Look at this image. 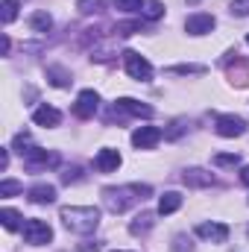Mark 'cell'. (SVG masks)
Instances as JSON below:
<instances>
[{
    "label": "cell",
    "mask_w": 249,
    "mask_h": 252,
    "mask_svg": "<svg viewBox=\"0 0 249 252\" xmlns=\"http://www.w3.org/2000/svg\"><path fill=\"white\" fill-rule=\"evenodd\" d=\"M150 193H153L150 185H121V188H106V190H103V202H106V208H109V211L121 214V211H126L129 205L144 202Z\"/></svg>",
    "instance_id": "1"
},
{
    "label": "cell",
    "mask_w": 249,
    "mask_h": 252,
    "mask_svg": "<svg viewBox=\"0 0 249 252\" xmlns=\"http://www.w3.org/2000/svg\"><path fill=\"white\" fill-rule=\"evenodd\" d=\"M62 223L64 229L76 232V235H88L100 226V208L94 205H70V208H62Z\"/></svg>",
    "instance_id": "2"
},
{
    "label": "cell",
    "mask_w": 249,
    "mask_h": 252,
    "mask_svg": "<svg viewBox=\"0 0 249 252\" xmlns=\"http://www.w3.org/2000/svg\"><path fill=\"white\" fill-rule=\"evenodd\" d=\"M124 67H126V73L132 79H138V82H150L153 79V64L147 62L141 53H135V50H126L124 53Z\"/></svg>",
    "instance_id": "3"
},
{
    "label": "cell",
    "mask_w": 249,
    "mask_h": 252,
    "mask_svg": "<svg viewBox=\"0 0 249 252\" xmlns=\"http://www.w3.org/2000/svg\"><path fill=\"white\" fill-rule=\"evenodd\" d=\"M24 241L32 244V247H44V244L53 241V229L44 220H27L24 223Z\"/></svg>",
    "instance_id": "4"
},
{
    "label": "cell",
    "mask_w": 249,
    "mask_h": 252,
    "mask_svg": "<svg viewBox=\"0 0 249 252\" xmlns=\"http://www.w3.org/2000/svg\"><path fill=\"white\" fill-rule=\"evenodd\" d=\"M24 164H27L30 170H47V167H56V164H59V156H56V153H47V150H41V147H30L27 156H24Z\"/></svg>",
    "instance_id": "5"
},
{
    "label": "cell",
    "mask_w": 249,
    "mask_h": 252,
    "mask_svg": "<svg viewBox=\"0 0 249 252\" xmlns=\"http://www.w3.org/2000/svg\"><path fill=\"white\" fill-rule=\"evenodd\" d=\"M214 129H217V135H223V138H241V135L247 132V121L238 118V115H220Z\"/></svg>",
    "instance_id": "6"
},
{
    "label": "cell",
    "mask_w": 249,
    "mask_h": 252,
    "mask_svg": "<svg viewBox=\"0 0 249 252\" xmlns=\"http://www.w3.org/2000/svg\"><path fill=\"white\" fill-rule=\"evenodd\" d=\"M158 141H161V129H158V126H138V129L132 132V144H135L138 150H153Z\"/></svg>",
    "instance_id": "7"
},
{
    "label": "cell",
    "mask_w": 249,
    "mask_h": 252,
    "mask_svg": "<svg viewBox=\"0 0 249 252\" xmlns=\"http://www.w3.org/2000/svg\"><path fill=\"white\" fill-rule=\"evenodd\" d=\"M97 106H100V94L88 88V91H79V97H76V106H73V112H76V118H94Z\"/></svg>",
    "instance_id": "8"
},
{
    "label": "cell",
    "mask_w": 249,
    "mask_h": 252,
    "mask_svg": "<svg viewBox=\"0 0 249 252\" xmlns=\"http://www.w3.org/2000/svg\"><path fill=\"white\" fill-rule=\"evenodd\" d=\"M196 235L205 238V241H214V244H226L229 226H226V223H199V226H196Z\"/></svg>",
    "instance_id": "9"
},
{
    "label": "cell",
    "mask_w": 249,
    "mask_h": 252,
    "mask_svg": "<svg viewBox=\"0 0 249 252\" xmlns=\"http://www.w3.org/2000/svg\"><path fill=\"white\" fill-rule=\"evenodd\" d=\"M214 15H205V12H199V15H190L185 21V30L190 35H205V32H211L214 30Z\"/></svg>",
    "instance_id": "10"
},
{
    "label": "cell",
    "mask_w": 249,
    "mask_h": 252,
    "mask_svg": "<svg viewBox=\"0 0 249 252\" xmlns=\"http://www.w3.org/2000/svg\"><path fill=\"white\" fill-rule=\"evenodd\" d=\"M94 167H97L100 173H112V170H118V167H121V153H118V150H112V147L100 150V153H97V158H94Z\"/></svg>",
    "instance_id": "11"
},
{
    "label": "cell",
    "mask_w": 249,
    "mask_h": 252,
    "mask_svg": "<svg viewBox=\"0 0 249 252\" xmlns=\"http://www.w3.org/2000/svg\"><path fill=\"white\" fill-rule=\"evenodd\" d=\"M115 106L121 112H126V115H132V118H153V109L144 106V103H138V100H132V97H121Z\"/></svg>",
    "instance_id": "12"
},
{
    "label": "cell",
    "mask_w": 249,
    "mask_h": 252,
    "mask_svg": "<svg viewBox=\"0 0 249 252\" xmlns=\"http://www.w3.org/2000/svg\"><path fill=\"white\" fill-rule=\"evenodd\" d=\"M32 121L38 126H59V121H62V115H59V109H53V106H38L35 112H32Z\"/></svg>",
    "instance_id": "13"
},
{
    "label": "cell",
    "mask_w": 249,
    "mask_h": 252,
    "mask_svg": "<svg viewBox=\"0 0 249 252\" xmlns=\"http://www.w3.org/2000/svg\"><path fill=\"white\" fill-rule=\"evenodd\" d=\"M30 199H32V202H38V205H50V202L56 199V188H53V185H47V182L32 185V188H30Z\"/></svg>",
    "instance_id": "14"
},
{
    "label": "cell",
    "mask_w": 249,
    "mask_h": 252,
    "mask_svg": "<svg viewBox=\"0 0 249 252\" xmlns=\"http://www.w3.org/2000/svg\"><path fill=\"white\" fill-rule=\"evenodd\" d=\"M185 185H193V188H208V185H214V176L211 173H205V170H199V167H190L185 170Z\"/></svg>",
    "instance_id": "15"
},
{
    "label": "cell",
    "mask_w": 249,
    "mask_h": 252,
    "mask_svg": "<svg viewBox=\"0 0 249 252\" xmlns=\"http://www.w3.org/2000/svg\"><path fill=\"white\" fill-rule=\"evenodd\" d=\"M229 79H232L235 85L247 88V85H249V62H244V59H238V56H235V64L229 67Z\"/></svg>",
    "instance_id": "16"
},
{
    "label": "cell",
    "mask_w": 249,
    "mask_h": 252,
    "mask_svg": "<svg viewBox=\"0 0 249 252\" xmlns=\"http://www.w3.org/2000/svg\"><path fill=\"white\" fill-rule=\"evenodd\" d=\"M179 205H182V193H179V190H167V193L158 199V214H173Z\"/></svg>",
    "instance_id": "17"
},
{
    "label": "cell",
    "mask_w": 249,
    "mask_h": 252,
    "mask_svg": "<svg viewBox=\"0 0 249 252\" xmlns=\"http://www.w3.org/2000/svg\"><path fill=\"white\" fill-rule=\"evenodd\" d=\"M153 223H156V217H153L150 211H144V214L135 217V223L129 226V232H132V235H147V232L153 229Z\"/></svg>",
    "instance_id": "18"
},
{
    "label": "cell",
    "mask_w": 249,
    "mask_h": 252,
    "mask_svg": "<svg viewBox=\"0 0 249 252\" xmlns=\"http://www.w3.org/2000/svg\"><path fill=\"white\" fill-rule=\"evenodd\" d=\"M47 79L56 88H67L70 85V70H64V67H47Z\"/></svg>",
    "instance_id": "19"
},
{
    "label": "cell",
    "mask_w": 249,
    "mask_h": 252,
    "mask_svg": "<svg viewBox=\"0 0 249 252\" xmlns=\"http://www.w3.org/2000/svg\"><path fill=\"white\" fill-rule=\"evenodd\" d=\"M30 27H32L35 32H50V27H53V18H50L47 12H35V15L30 18Z\"/></svg>",
    "instance_id": "20"
},
{
    "label": "cell",
    "mask_w": 249,
    "mask_h": 252,
    "mask_svg": "<svg viewBox=\"0 0 249 252\" xmlns=\"http://www.w3.org/2000/svg\"><path fill=\"white\" fill-rule=\"evenodd\" d=\"M0 220H3V226H6L9 232H15V229L21 226V214H18L15 208H0Z\"/></svg>",
    "instance_id": "21"
},
{
    "label": "cell",
    "mask_w": 249,
    "mask_h": 252,
    "mask_svg": "<svg viewBox=\"0 0 249 252\" xmlns=\"http://www.w3.org/2000/svg\"><path fill=\"white\" fill-rule=\"evenodd\" d=\"M161 15H164V3H161V0H147V3H144V18L158 21Z\"/></svg>",
    "instance_id": "22"
},
{
    "label": "cell",
    "mask_w": 249,
    "mask_h": 252,
    "mask_svg": "<svg viewBox=\"0 0 249 252\" xmlns=\"http://www.w3.org/2000/svg\"><path fill=\"white\" fill-rule=\"evenodd\" d=\"M18 3H21V0H3V3H0V18H3V24H12V21H15Z\"/></svg>",
    "instance_id": "23"
},
{
    "label": "cell",
    "mask_w": 249,
    "mask_h": 252,
    "mask_svg": "<svg viewBox=\"0 0 249 252\" xmlns=\"http://www.w3.org/2000/svg\"><path fill=\"white\" fill-rule=\"evenodd\" d=\"M214 164H217V167H238V164H241V156H235V153H220V156H214Z\"/></svg>",
    "instance_id": "24"
},
{
    "label": "cell",
    "mask_w": 249,
    "mask_h": 252,
    "mask_svg": "<svg viewBox=\"0 0 249 252\" xmlns=\"http://www.w3.org/2000/svg\"><path fill=\"white\" fill-rule=\"evenodd\" d=\"M106 6V0H79L76 3V9L82 12V15H91V12H100Z\"/></svg>",
    "instance_id": "25"
},
{
    "label": "cell",
    "mask_w": 249,
    "mask_h": 252,
    "mask_svg": "<svg viewBox=\"0 0 249 252\" xmlns=\"http://www.w3.org/2000/svg\"><path fill=\"white\" fill-rule=\"evenodd\" d=\"M24 185L21 182H15V179H3L0 182V196H15V193H21Z\"/></svg>",
    "instance_id": "26"
},
{
    "label": "cell",
    "mask_w": 249,
    "mask_h": 252,
    "mask_svg": "<svg viewBox=\"0 0 249 252\" xmlns=\"http://www.w3.org/2000/svg\"><path fill=\"white\" fill-rule=\"evenodd\" d=\"M121 12H144V0H115Z\"/></svg>",
    "instance_id": "27"
},
{
    "label": "cell",
    "mask_w": 249,
    "mask_h": 252,
    "mask_svg": "<svg viewBox=\"0 0 249 252\" xmlns=\"http://www.w3.org/2000/svg\"><path fill=\"white\" fill-rule=\"evenodd\" d=\"M232 15L235 18H249V0H232Z\"/></svg>",
    "instance_id": "28"
},
{
    "label": "cell",
    "mask_w": 249,
    "mask_h": 252,
    "mask_svg": "<svg viewBox=\"0 0 249 252\" xmlns=\"http://www.w3.org/2000/svg\"><path fill=\"white\" fill-rule=\"evenodd\" d=\"M205 67L202 64H176V67H170V73H202Z\"/></svg>",
    "instance_id": "29"
},
{
    "label": "cell",
    "mask_w": 249,
    "mask_h": 252,
    "mask_svg": "<svg viewBox=\"0 0 249 252\" xmlns=\"http://www.w3.org/2000/svg\"><path fill=\"white\" fill-rule=\"evenodd\" d=\"M173 252H193V247H190V238L179 235V238L173 241Z\"/></svg>",
    "instance_id": "30"
},
{
    "label": "cell",
    "mask_w": 249,
    "mask_h": 252,
    "mask_svg": "<svg viewBox=\"0 0 249 252\" xmlns=\"http://www.w3.org/2000/svg\"><path fill=\"white\" fill-rule=\"evenodd\" d=\"M9 167V150H0V170Z\"/></svg>",
    "instance_id": "31"
},
{
    "label": "cell",
    "mask_w": 249,
    "mask_h": 252,
    "mask_svg": "<svg viewBox=\"0 0 249 252\" xmlns=\"http://www.w3.org/2000/svg\"><path fill=\"white\" fill-rule=\"evenodd\" d=\"M241 179H244V182L249 185V167H244V170H241Z\"/></svg>",
    "instance_id": "32"
},
{
    "label": "cell",
    "mask_w": 249,
    "mask_h": 252,
    "mask_svg": "<svg viewBox=\"0 0 249 252\" xmlns=\"http://www.w3.org/2000/svg\"><path fill=\"white\" fill-rule=\"evenodd\" d=\"M112 252H124V250H112Z\"/></svg>",
    "instance_id": "33"
},
{
    "label": "cell",
    "mask_w": 249,
    "mask_h": 252,
    "mask_svg": "<svg viewBox=\"0 0 249 252\" xmlns=\"http://www.w3.org/2000/svg\"><path fill=\"white\" fill-rule=\"evenodd\" d=\"M187 3H196V0H187Z\"/></svg>",
    "instance_id": "34"
},
{
    "label": "cell",
    "mask_w": 249,
    "mask_h": 252,
    "mask_svg": "<svg viewBox=\"0 0 249 252\" xmlns=\"http://www.w3.org/2000/svg\"><path fill=\"white\" fill-rule=\"evenodd\" d=\"M247 44H249V35H247Z\"/></svg>",
    "instance_id": "35"
}]
</instances>
